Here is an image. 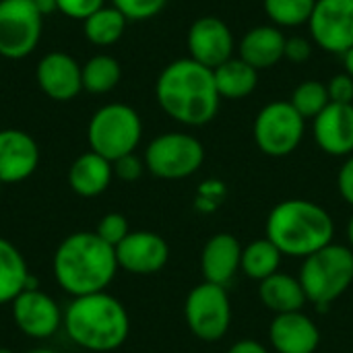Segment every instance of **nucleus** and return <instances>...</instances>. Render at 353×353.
Returning a JSON list of instances; mask_svg holds the SVG:
<instances>
[{
	"mask_svg": "<svg viewBox=\"0 0 353 353\" xmlns=\"http://www.w3.org/2000/svg\"><path fill=\"white\" fill-rule=\"evenodd\" d=\"M159 108L184 126H205L219 112V91L213 70L192 58L170 62L155 81Z\"/></svg>",
	"mask_w": 353,
	"mask_h": 353,
	"instance_id": "obj_1",
	"label": "nucleus"
},
{
	"mask_svg": "<svg viewBox=\"0 0 353 353\" xmlns=\"http://www.w3.org/2000/svg\"><path fill=\"white\" fill-rule=\"evenodd\" d=\"M54 277L72 298L105 292L118 273L116 248L95 232H77L60 242L54 252Z\"/></svg>",
	"mask_w": 353,
	"mask_h": 353,
	"instance_id": "obj_2",
	"label": "nucleus"
},
{
	"mask_svg": "<svg viewBox=\"0 0 353 353\" xmlns=\"http://www.w3.org/2000/svg\"><path fill=\"white\" fill-rule=\"evenodd\" d=\"M62 325L74 345L95 353L118 350L130 333L124 304L108 292L72 298Z\"/></svg>",
	"mask_w": 353,
	"mask_h": 353,
	"instance_id": "obj_3",
	"label": "nucleus"
},
{
	"mask_svg": "<svg viewBox=\"0 0 353 353\" xmlns=\"http://www.w3.org/2000/svg\"><path fill=\"white\" fill-rule=\"evenodd\" d=\"M335 236L331 215L316 203L306 199H288L273 207L267 217L265 238H269L281 254L306 259L329 246Z\"/></svg>",
	"mask_w": 353,
	"mask_h": 353,
	"instance_id": "obj_4",
	"label": "nucleus"
},
{
	"mask_svg": "<svg viewBox=\"0 0 353 353\" xmlns=\"http://www.w3.org/2000/svg\"><path fill=\"white\" fill-rule=\"evenodd\" d=\"M306 300L319 308L341 298L353 283V250L343 244H329L304 259L298 275Z\"/></svg>",
	"mask_w": 353,
	"mask_h": 353,
	"instance_id": "obj_5",
	"label": "nucleus"
},
{
	"mask_svg": "<svg viewBox=\"0 0 353 353\" xmlns=\"http://www.w3.org/2000/svg\"><path fill=\"white\" fill-rule=\"evenodd\" d=\"M143 139V120L139 112L126 103H105L89 120L87 143L89 151L116 161L134 153Z\"/></svg>",
	"mask_w": 353,
	"mask_h": 353,
	"instance_id": "obj_6",
	"label": "nucleus"
},
{
	"mask_svg": "<svg viewBox=\"0 0 353 353\" xmlns=\"http://www.w3.org/2000/svg\"><path fill=\"white\" fill-rule=\"evenodd\" d=\"M143 159L155 178L184 180L201 170L205 147L188 132H163L147 145Z\"/></svg>",
	"mask_w": 353,
	"mask_h": 353,
	"instance_id": "obj_7",
	"label": "nucleus"
},
{
	"mask_svg": "<svg viewBox=\"0 0 353 353\" xmlns=\"http://www.w3.org/2000/svg\"><path fill=\"white\" fill-rule=\"evenodd\" d=\"M304 130L306 120L283 99L263 105L252 124L254 143L269 157H285L294 153L304 139Z\"/></svg>",
	"mask_w": 353,
	"mask_h": 353,
	"instance_id": "obj_8",
	"label": "nucleus"
},
{
	"mask_svg": "<svg viewBox=\"0 0 353 353\" xmlns=\"http://www.w3.org/2000/svg\"><path fill=\"white\" fill-rule=\"evenodd\" d=\"M43 12L35 0H0V58H27L39 43Z\"/></svg>",
	"mask_w": 353,
	"mask_h": 353,
	"instance_id": "obj_9",
	"label": "nucleus"
},
{
	"mask_svg": "<svg viewBox=\"0 0 353 353\" xmlns=\"http://www.w3.org/2000/svg\"><path fill=\"white\" fill-rule=\"evenodd\" d=\"M184 316L194 337L207 343L219 341L232 323V302L225 288L209 281L192 288L184 302Z\"/></svg>",
	"mask_w": 353,
	"mask_h": 353,
	"instance_id": "obj_10",
	"label": "nucleus"
},
{
	"mask_svg": "<svg viewBox=\"0 0 353 353\" xmlns=\"http://www.w3.org/2000/svg\"><path fill=\"white\" fill-rule=\"evenodd\" d=\"M308 31L314 46L343 56L353 48V0H316Z\"/></svg>",
	"mask_w": 353,
	"mask_h": 353,
	"instance_id": "obj_11",
	"label": "nucleus"
},
{
	"mask_svg": "<svg viewBox=\"0 0 353 353\" xmlns=\"http://www.w3.org/2000/svg\"><path fill=\"white\" fill-rule=\"evenodd\" d=\"M188 58L215 70L230 58H234L236 39L225 21L215 14L199 17L186 33Z\"/></svg>",
	"mask_w": 353,
	"mask_h": 353,
	"instance_id": "obj_12",
	"label": "nucleus"
},
{
	"mask_svg": "<svg viewBox=\"0 0 353 353\" xmlns=\"http://www.w3.org/2000/svg\"><path fill=\"white\" fill-rule=\"evenodd\" d=\"M12 319L27 337L48 339L60 329L64 314L52 296L37 288H27L12 300Z\"/></svg>",
	"mask_w": 353,
	"mask_h": 353,
	"instance_id": "obj_13",
	"label": "nucleus"
},
{
	"mask_svg": "<svg viewBox=\"0 0 353 353\" xmlns=\"http://www.w3.org/2000/svg\"><path fill=\"white\" fill-rule=\"evenodd\" d=\"M118 267L132 275L159 273L170 259L168 242L155 232H130L116 246Z\"/></svg>",
	"mask_w": 353,
	"mask_h": 353,
	"instance_id": "obj_14",
	"label": "nucleus"
},
{
	"mask_svg": "<svg viewBox=\"0 0 353 353\" xmlns=\"http://www.w3.org/2000/svg\"><path fill=\"white\" fill-rule=\"evenodd\" d=\"M35 79L41 93L54 101H70L83 91L81 64L66 52H48L37 62Z\"/></svg>",
	"mask_w": 353,
	"mask_h": 353,
	"instance_id": "obj_15",
	"label": "nucleus"
},
{
	"mask_svg": "<svg viewBox=\"0 0 353 353\" xmlns=\"http://www.w3.org/2000/svg\"><path fill=\"white\" fill-rule=\"evenodd\" d=\"M312 137L327 155L350 157L353 153V103H329L312 120Z\"/></svg>",
	"mask_w": 353,
	"mask_h": 353,
	"instance_id": "obj_16",
	"label": "nucleus"
},
{
	"mask_svg": "<svg viewBox=\"0 0 353 353\" xmlns=\"http://www.w3.org/2000/svg\"><path fill=\"white\" fill-rule=\"evenodd\" d=\"M39 165V147L19 128L0 130V182L17 184L33 176Z\"/></svg>",
	"mask_w": 353,
	"mask_h": 353,
	"instance_id": "obj_17",
	"label": "nucleus"
},
{
	"mask_svg": "<svg viewBox=\"0 0 353 353\" xmlns=\"http://www.w3.org/2000/svg\"><path fill=\"white\" fill-rule=\"evenodd\" d=\"M271 345L277 353H314L321 345L316 323L300 312L275 314L269 327Z\"/></svg>",
	"mask_w": 353,
	"mask_h": 353,
	"instance_id": "obj_18",
	"label": "nucleus"
},
{
	"mask_svg": "<svg viewBox=\"0 0 353 353\" xmlns=\"http://www.w3.org/2000/svg\"><path fill=\"white\" fill-rule=\"evenodd\" d=\"M242 244L236 236L221 232L207 240L201 252V271L205 281L215 285H228L240 271Z\"/></svg>",
	"mask_w": 353,
	"mask_h": 353,
	"instance_id": "obj_19",
	"label": "nucleus"
},
{
	"mask_svg": "<svg viewBox=\"0 0 353 353\" xmlns=\"http://www.w3.org/2000/svg\"><path fill=\"white\" fill-rule=\"evenodd\" d=\"M285 33L275 25H256L248 29L238 43V58L250 64L254 70H267L277 66L285 54Z\"/></svg>",
	"mask_w": 353,
	"mask_h": 353,
	"instance_id": "obj_20",
	"label": "nucleus"
},
{
	"mask_svg": "<svg viewBox=\"0 0 353 353\" xmlns=\"http://www.w3.org/2000/svg\"><path fill=\"white\" fill-rule=\"evenodd\" d=\"M112 178H114L112 161H108L105 157L93 151L79 155L68 170V184L72 192L85 199H93L105 192Z\"/></svg>",
	"mask_w": 353,
	"mask_h": 353,
	"instance_id": "obj_21",
	"label": "nucleus"
},
{
	"mask_svg": "<svg viewBox=\"0 0 353 353\" xmlns=\"http://www.w3.org/2000/svg\"><path fill=\"white\" fill-rule=\"evenodd\" d=\"M259 298L265 304V308L275 314L300 312L304 308V302H308L300 279L279 271L261 281Z\"/></svg>",
	"mask_w": 353,
	"mask_h": 353,
	"instance_id": "obj_22",
	"label": "nucleus"
},
{
	"mask_svg": "<svg viewBox=\"0 0 353 353\" xmlns=\"http://www.w3.org/2000/svg\"><path fill=\"white\" fill-rule=\"evenodd\" d=\"M27 288H35V281L29 277L23 254L12 242L0 238V304H12Z\"/></svg>",
	"mask_w": 353,
	"mask_h": 353,
	"instance_id": "obj_23",
	"label": "nucleus"
},
{
	"mask_svg": "<svg viewBox=\"0 0 353 353\" xmlns=\"http://www.w3.org/2000/svg\"><path fill=\"white\" fill-rule=\"evenodd\" d=\"M215 85L221 99H246L259 87V70L246 64L242 58H230L213 70Z\"/></svg>",
	"mask_w": 353,
	"mask_h": 353,
	"instance_id": "obj_24",
	"label": "nucleus"
},
{
	"mask_svg": "<svg viewBox=\"0 0 353 353\" xmlns=\"http://www.w3.org/2000/svg\"><path fill=\"white\" fill-rule=\"evenodd\" d=\"M281 250L269 240V238H261L250 242L246 248H242V263H240V271L254 281H265L267 277L275 275L279 271L281 265Z\"/></svg>",
	"mask_w": 353,
	"mask_h": 353,
	"instance_id": "obj_25",
	"label": "nucleus"
},
{
	"mask_svg": "<svg viewBox=\"0 0 353 353\" xmlns=\"http://www.w3.org/2000/svg\"><path fill=\"white\" fill-rule=\"evenodd\" d=\"M126 17L116 6H101L83 21L85 37L93 46H114L126 31Z\"/></svg>",
	"mask_w": 353,
	"mask_h": 353,
	"instance_id": "obj_26",
	"label": "nucleus"
},
{
	"mask_svg": "<svg viewBox=\"0 0 353 353\" xmlns=\"http://www.w3.org/2000/svg\"><path fill=\"white\" fill-rule=\"evenodd\" d=\"M81 77H83V91H89L93 95H103L118 87L122 79V68L114 56L97 54L91 56L81 66Z\"/></svg>",
	"mask_w": 353,
	"mask_h": 353,
	"instance_id": "obj_27",
	"label": "nucleus"
},
{
	"mask_svg": "<svg viewBox=\"0 0 353 353\" xmlns=\"http://www.w3.org/2000/svg\"><path fill=\"white\" fill-rule=\"evenodd\" d=\"M316 0H263V10L271 25L279 29H294L308 25Z\"/></svg>",
	"mask_w": 353,
	"mask_h": 353,
	"instance_id": "obj_28",
	"label": "nucleus"
},
{
	"mask_svg": "<svg viewBox=\"0 0 353 353\" xmlns=\"http://www.w3.org/2000/svg\"><path fill=\"white\" fill-rule=\"evenodd\" d=\"M290 103L296 108V112L304 118V120H314L329 103V91H327V85L321 83V81H304L300 83L294 93H292V99Z\"/></svg>",
	"mask_w": 353,
	"mask_h": 353,
	"instance_id": "obj_29",
	"label": "nucleus"
},
{
	"mask_svg": "<svg viewBox=\"0 0 353 353\" xmlns=\"http://www.w3.org/2000/svg\"><path fill=\"white\" fill-rule=\"evenodd\" d=\"M168 0H114L116 6L126 21H149L157 17L165 8Z\"/></svg>",
	"mask_w": 353,
	"mask_h": 353,
	"instance_id": "obj_30",
	"label": "nucleus"
},
{
	"mask_svg": "<svg viewBox=\"0 0 353 353\" xmlns=\"http://www.w3.org/2000/svg\"><path fill=\"white\" fill-rule=\"evenodd\" d=\"M95 234L108 242L110 246H118L128 234H130V228H128V219L122 215V213H108L99 219L97 228H95Z\"/></svg>",
	"mask_w": 353,
	"mask_h": 353,
	"instance_id": "obj_31",
	"label": "nucleus"
},
{
	"mask_svg": "<svg viewBox=\"0 0 353 353\" xmlns=\"http://www.w3.org/2000/svg\"><path fill=\"white\" fill-rule=\"evenodd\" d=\"M54 2H56L58 12H62L64 17L74 19V21H85L95 10L105 6L103 0H54Z\"/></svg>",
	"mask_w": 353,
	"mask_h": 353,
	"instance_id": "obj_32",
	"label": "nucleus"
},
{
	"mask_svg": "<svg viewBox=\"0 0 353 353\" xmlns=\"http://www.w3.org/2000/svg\"><path fill=\"white\" fill-rule=\"evenodd\" d=\"M112 168H114V176L120 178V180H124V182H134V180H139V178L143 176V172L147 170L145 159H141L137 153H128V155L116 159V161L112 163Z\"/></svg>",
	"mask_w": 353,
	"mask_h": 353,
	"instance_id": "obj_33",
	"label": "nucleus"
},
{
	"mask_svg": "<svg viewBox=\"0 0 353 353\" xmlns=\"http://www.w3.org/2000/svg\"><path fill=\"white\" fill-rule=\"evenodd\" d=\"M331 103H353V77L347 72H337L327 83Z\"/></svg>",
	"mask_w": 353,
	"mask_h": 353,
	"instance_id": "obj_34",
	"label": "nucleus"
},
{
	"mask_svg": "<svg viewBox=\"0 0 353 353\" xmlns=\"http://www.w3.org/2000/svg\"><path fill=\"white\" fill-rule=\"evenodd\" d=\"M314 50V41L302 35H292L285 39V54L283 60L292 62V64H302L312 56Z\"/></svg>",
	"mask_w": 353,
	"mask_h": 353,
	"instance_id": "obj_35",
	"label": "nucleus"
},
{
	"mask_svg": "<svg viewBox=\"0 0 353 353\" xmlns=\"http://www.w3.org/2000/svg\"><path fill=\"white\" fill-rule=\"evenodd\" d=\"M337 188L343 196L345 203H350L353 207V153L343 161L339 176H337Z\"/></svg>",
	"mask_w": 353,
	"mask_h": 353,
	"instance_id": "obj_36",
	"label": "nucleus"
},
{
	"mask_svg": "<svg viewBox=\"0 0 353 353\" xmlns=\"http://www.w3.org/2000/svg\"><path fill=\"white\" fill-rule=\"evenodd\" d=\"M228 353H269L267 347L259 341H252V339H242V341H236Z\"/></svg>",
	"mask_w": 353,
	"mask_h": 353,
	"instance_id": "obj_37",
	"label": "nucleus"
},
{
	"mask_svg": "<svg viewBox=\"0 0 353 353\" xmlns=\"http://www.w3.org/2000/svg\"><path fill=\"white\" fill-rule=\"evenodd\" d=\"M343 66H345V72L353 77V48L343 54Z\"/></svg>",
	"mask_w": 353,
	"mask_h": 353,
	"instance_id": "obj_38",
	"label": "nucleus"
},
{
	"mask_svg": "<svg viewBox=\"0 0 353 353\" xmlns=\"http://www.w3.org/2000/svg\"><path fill=\"white\" fill-rule=\"evenodd\" d=\"M35 2H37L39 10H41L43 14H48V12L56 10V2H54V0H35Z\"/></svg>",
	"mask_w": 353,
	"mask_h": 353,
	"instance_id": "obj_39",
	"label": "nucleus"
},
{
	"mask_svg": "<svg viewBox=\"0 0 353 353\" xmlns=\"http://www.w3.org/2000/svg\"><path fill=\"white\" fill-rule=\"evenodd\" d=\"M347 240H350V248L353 250V215L347 221Z\"/></svg>",
	"mask_w": 353,
	"mask_h": 353,
	"instance_id": "obj_40",
	"label": "nucleus"
},
{
	"mask_svg": "<svg viewBox=\"0 0 353 353\" xmlns=\"http://www.w3.org/2000/svg\"><path fill=\"white\" fill-rule=\"evenodd\" d=\"M27 353H56V352H52V350H46V347H39V350H31V352H27Z\"/></svg>",
	"mask_w": 353,
	"mask_h": 353,
	"instance_id": "obj_41",
	"label": "nucleus"
},
{
	"mask_svg": "<svg viewBox=\"0 0 353 353\" xmlns=\"http://www.w3.org/2000/svg\"><path fill=\"white\" fill-rule=\"evenodd\" d=\"M0 353H14V352H10V350H6V347H0Z\"/></svg>",
	"mask_w": 353,
	"mask_h": 353,
	"instance_id": "obj_42",
	"label": "nucleus"
},
{
	"mask_svg": "<svg viewBox=\"0 0 353 353\" xmlns=\"http://www.w3.org/2000/svg\"><path fill=\"white\" fill-rule=\"evenodd\" d=\"M2 186H4V184H2V182H0V196H2Z\"/></svg>",
	"mask_w": 353,
	"mask_h": 353,
	"instance_id": "obj_43",
	"label": "nucleus"
}]
</instances>
